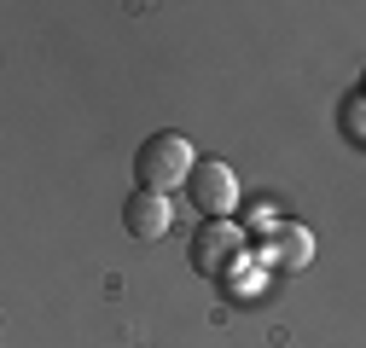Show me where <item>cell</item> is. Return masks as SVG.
<instances>
[{
	"label": "cell",
	"mask_w": 366,
	"mask_h": 348,
	"mask_svg": "<svg viewBox=\"0 0 366 348\" xmlns=\"http://www.w3.org/2000/svg\"><path fill=\"white\" fill-rule=\"evenodd\" d=\"M250 261H256V250H250V238H244L233 221H204V227H198V238H192V267H198L204 279L233 285Z\"/></svg>",
	"instance_id": "cell-1"
},
{
	"label": "cell",
	"mask_w": 366,
	"mask_h": 348,
	"mask_svg": "<svg viewBox=\"0 0 366 348\" xmlns=\"http://www.w3.org/2000/svg\"><path fill=\"white\" fill-rule=\"evenodd\" d=\"M192 168H198V157H192V140L187 134H152L146 145H140V157H134V174H140V186H152V192H174V186H187L192 180Z\"/></svg>",
	"instance_id": "cell-2"
},
{
	"label": "cell",
	"mask_w": 366,
	"mask_h": 348,
	"mask_svg": "<svg viewBox=\"0 0 366 348\" xmlns=\"http://www.w3.org/2000/svg\"><path fill=\"white\" fill-rule=\"evenodd\" d=\"M187 198H192V203L209 215V221H227V215L239 209V174L227 168L221 157H209V163H198V168H192Z\"/></svg>",
	"instance_id": "cell-3"
},
{
	"label": "cell",
	"mask_w": 366,
	"mask_h": 348,
	"mask_svg": "<svg viewBox=\"0 0 366 348\" xmlns=\"http://www.w3.org/2000/svg\"><path fill=\"white\" fill-rule=\"evenodd\" d=\"M122 227H128L134 244H157V238L174 227V209H169L163 192L140 186V192H128V203H122Z\"/></svg>",
	"instance_id": "cell-4"
},
{
	"label": "cell",
	"mask_w": 366,
	"mask_h": 348,
	"mask_svg": "<svg viewBox=\"0 0 366 348\" xmlns=\"http://www.w3.org/2000/svg\"><path fill=\"white\" fill-rule=\"evenodd\" d=\"M308 255H314V238L302 232V227H291V221H280L267 232V244L256 250V261L273 273V267H285V273H297V267H308Z\"/></svg>",
	"instance_id": "cell-5"
},
{
	"label": "cell",
	"mask_w": 366,
	"mask_h": 348,
	"mask_svg": "<svg viewBox=\"0 0 366 348\" xmlns=\"http://www.w3.org/2000/svg\"><path fill=\"white\" fill-rule=\"evenodd\" d=\"M343 134H349V140H366V93H355V99L343 105Z\"/></svg>",
	"instance_id": "cell-6"
}]
</instances>
